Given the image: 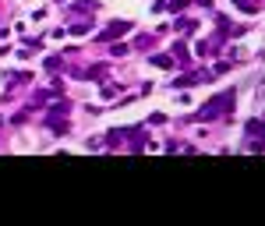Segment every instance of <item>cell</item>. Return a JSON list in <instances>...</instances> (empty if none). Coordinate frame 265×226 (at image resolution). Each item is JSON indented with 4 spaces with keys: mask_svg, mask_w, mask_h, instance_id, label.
<instances>
[{
    "mask_svg": "<svg viewBox=\"0 0 265 226\" xmlns=\"http://www.w3.org/2000/svg\"><path fill=\"white\" fill-rule=\"evenodd\" d=\"M233 106V92H223L219 99H209L198 110V120H216V117H226V110Z\"/></svg>",
    "mask_w": 265,
    "mask_h": 226,
    "instance_id": "obj_1",
    "label": "cell"
},
{
    "mask_svg": "<svg viewBox=\"0 0 265 226\" xmlns=\"http://www.w3.org/2000/svg\"><path fill=\"white\" fill-rule=\"evenodd\" d=\"M128 28H131V25H128V21H113V25H110V28H106V32H103V39H117V36H124V32H128Z\"/></svg>",
    "mask_w": 265,
    "mask_h": 226,
    "instance_id": "obj_2",
    "label": "cell"
},
{
    "mask_svg": "<svg viewBox=\"0 0 265 226\" xmlns=\"http://www.w3.org/2000/svg\"><path fill=\"white\" fill-rule=\"evenodd\" d=\"M248 131H251V135H262V138H265V120H251V124H248Z\"/></svg>",
    "mask_w": 265,
    "mask_h": 226,
    "instance_id": "obj_3",
    "label": "cell"
}]
</instances>
